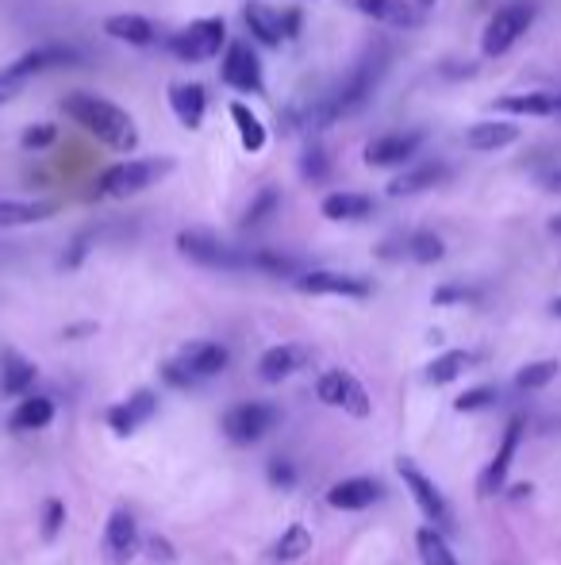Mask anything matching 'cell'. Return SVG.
Wrapping results in <instances>:
<instances>
[{"instance_id":"816d5d0a","label":"cell","mask_w":561,"mask_h":565,"mask_svg":"<svg viewBox=\"0 0 561 565\" xmlns=\"http://www.w3.org/2000/svg\"><path fill=\"white\" fill-rule=\"evenodd\" d=\"M558 116H561V93H558Z\"/></svg>"},{"instance_id":"681fc988","label":"cell","mask_w":561,"mask_h":565,"mask_svg":"<svg viewBox=\"0 0 561 565\" xmlns=\"http://www.w3.org/2000/svg\"><path fill=\"white\" fill-rule=\"evenodd\" d=\"M415 8H419V12H427V8H435V4H439V0H412Z\"/></svg>"},{"instance_id":"cb8c5ba5","label":"cell","mask_w":561,"mask_h":565,"mask_svg":"<svg viewBox=\"0 0 561 565\" xmlns=\"http://www.w3.org/2000/svg\"><path fill=\"white\" fill-rule=\"evenodd\" d=\"M373 197L366 193H350V189H339V193H327L323 204H319V212H323V220L331 223H362L373 216Z\"/></svg>"},{"instance_id":"7bdbcfd3","label":"cell","mask_w":561,"mask_h":565,"mask_svg":"<svg viewBox=\"0 0 561 565\" xmlns=\"http://www.w3.org/2000/svg\"><path fill=\"white\" fill-rule=\"evenodd\" d=\"M162 381H166V385H173V389H196V385H200V381H196L193 373H189V369L181 366L177 358L162 366Z\"/></svg>"},{"instance_id":"60d3db41","label":"cell","mask_w":561,"mask_h":565,"mask_svg":"<svg viewBox=\"0 0 561 565\" xmlns=\"http://www.w3.org/2000/svg\"><path fill=\"white\" fill-rule=\"evenodd\" d=\"M54 139H58V127H54V123H31L24 135H20V147L43 150V147H50Z\"/></svg>"},{"instance_id":"484cf974","label":"cell","mask_w":561,"mask_h":565,"mask_svg":"<svg viewBox=\"0 0 561 565\" xmlns=\"http://www.w3.org/2000/svg\"><path fill=\"white\" fill-rule=\"evenodd\" d=\"M58 200H0V227H31L58 216Z\"/></svg>"},{"instance_id":"9a60e30c","label":"cell","mask_w":561,"mask_h":565,"mask_svg":"<svg viewBox=\"0 0 561 565\" xmlns=\"http://www.w3.org/2000/svg\"><path fill=\"white\" fill-rule=\"evenodd\" d=\"M139 554V523L127 508H116L104 523V558L112 565H127Z\"/></svg>"},{"instance_id":"ba28073f","label":"cell","mask_w":561,"mask_h":565,"mask_svg":"<svg viewBox=\"0 0 561 565\" xmlns=\"http://www.w3.org/2000/svg\"><path fill=\"white\" fill-rule=\"evenodd\" d=\"M277 419H281V412H277L269 400H243V404L227 408V416H223V435L235 446H254V443H262L269 431L277 427Z\"/></svg>"},{"instance_id":"f6af8a7d","label":"cell","mask_w":561,"mask_h":565,"mask_svg":"<svg viewBox=\"0 0 561 565\" xmlns=\"http://www.w3.org/2000/svg\"><path fill=\"white\" fill-rule=\"evenodd\" d=\"M535 181H538V189H542V193H554V197H561V166H550V170H542Z\"/></svg>"},{"instance_id":"603a6c76","label":"cell","mask_w":561,"mask_h":565,"mask_svg":"<svg viewBox=\"0 0 561 565\" xmlns=\"http://www.w3.org/2000/svg\"><path fill=\"white\" fill-rule=\"evenodd\" d=\"M104 35L139 50L158 43V27L150 24L147 16H139V12H116V16H108V20H104Z\"/></svg>"},{"instance_id":"f35d334b","label":"cell","mask_w":561,"mask_h":565,"mask_svg":"<svg viewBox=\"0 0 561 565\" xmlns=\"http://www.w3.org/2000/svg\"><path fill=\"white\" fill-rule=\"evenodd\" d=\"M62 523H66V504H62L58 496H50L47 504H43V539H47V542L58 539Z\"/></svg>"},{"instance_id":"5bb4252c","label":"cell","mask_w":561,"mask_h":565,"mask_svg":"<svg viewBox=\"0 0 561 565\" xmlns=\"http://www.w3.org/2000/svg\"><path fill=\"white\" fill-rule=\"evenodd\" d=\"M243 24L254 43L262 47H281L289 43V27H285V8H273L266 0H246L243 4Z\"/></svg>"},{"instance_id":"7a4b0ae2","label":"cell","mask_w":561,"mask_h":565,"mask_svg":"<svg viewBox=\"0 0 561 565\" xmlns=\"http://www.w3.org/2000/svg\"><path fill=\"white\" fill-rule=\"evenodd\" d=\"M389 62H392V47L385 39H377V43H369L362 50V58L350 66V74L342 77L335 89H327V108H331V120H350V116H358L362 108H366L373 93H377V85H381V77L389 74Z\"/></svg>"},{"instance_id":"f546056e","label":"cell","mask_w":561,"mask_h":565,"mask_svg":"<svg viewBox=\"0 0 561 565\" xmlns=\"http://www.w3.org/2000/svg\"><path fill=\"white\" fill-rule=\"evenodd\" d=\"M277 208H281V189L266 185V189H258V193H254V200L246 204L239 227H243V231H258V227H266V223L277 216Z\"/></svg>"},{"instance_id":"bcb514c9","label":"cell","mask_w":561,"mask_h":565,"mask_svg":"<svg viewBox=\"0 0 561 565\" xmlns=\"http://www.w3.org/2000/svg\"><path fill=\"white\" fill-rule=\"evenodd\" d=\"M20 89H24V85L8 74V66H4V70H0V108H4L8 100H16V93H20Z\"/></svg>"},{"instance_id":"8d00e7d4","label":"cell","mask_w":561,"mask_h":565,"mask_svg":"<svg viewBox=\"0 0 561 565\" xmlns=\"http://www.w3.org/2000/svg\"><path fill=\"white\" fill-rule=\"evenodd\" d=\"M561 373V366L554 358H546V362H527V366L515 373V389H523V393H535V389H546L554 377Z\"/></svg>"},{"instance_id":"b9f144b4","label":"cell","mask_w":561,"mask_h":565,"mask_svg":"<svg viewBox=\"0 0 561 565\" xmlns=\"http://www.w3.org/2000/svg\"><path fill=\"white\" fill-rule=\"evenodd\" d=\"M431 300H435V304H473V300H481V293L469 289V285H439Z\"/></svg>"},{"instance_id":"44dd1931","label":"cell","mask_w":561,"mask_h":565,"mask_svg":"<svg viewBox=\"0 0 561 565\" xmlns=\"http://www.w3.org/2000/svg\"><path fill=\"white\" fill-rule=\"evenodd\" d=\"M177 362L189 369L196 381H212L216 373L227 369L231 354H227V346L212 343V339H196V343H189L181 354H177Z\"/></svg>"},{"instance_id":"7402d4cb","label":"cell","mask_w":561,"mask_h":565,"mask_svg":"<svg viewBox=\"0 0 561 565\" xmlns=\"http://www.w3.org/2000/svg\"><path fill=\"white\" fill-rule=\"evenodd\" d=\"M304 362H308V346H300V343L269 346L266 354L258 358V377H262L266 385H281V381L293 377Z\"/></svg>"},{"instance_id":"ab89813d","label":"cell","mask_w":561,"mask_h":565,"mask_svg":"<svg viewBox=\"0 0 561 565\" xmlns=\"http://www.w3.org/2000/svg\"><path fill=\"white\" fill-rule=\"evenodd\" d=\"M488 404H496V389L492 385H477V389H469V393H462L454 400L458 412H481Z\"/></svg>"},{"instance_id":"8992f818","label":"cell","mask_w":561,"mask_h":565,"mask_svg":"<svg viewBox=\"0 0 561 565\" xmlns=\"http://www.w3.org/2000/svg\"><path fill=\"white\" fill-rule=\"evenodd\" d=\"M223 47H227V20L223 16H204V20H193L177 35H170V54L177 62H189V66L220 58Z\"/></svg>"},{"instance_id":"4dcf8cb0","label":"cell","mask_w":561,"mask_h":565,"mask_svg":"<svg viewBox=\"0 0 561 565\" xmlns=\"http://www.w3.org/2000/svg\"><path fill=\"white\" fill-rule=\"evenodd\" d=\"M50 419H54V400L50 396H27L12 412V431H43Z\"/></svg>"},{"instance_id":"836d02e7","label":"cell","mask_w":561,"mask_h":565,"mask_svg":"<svg viewBox=\"0 0 561 565\" xmlns=\"http://www.w3.org/2000/svg\"><path fill=\"white\" fill-rule=\"evenodd\" d=\"M404 243H408V258L419 266H435L446 258V243L435 231H412V235H404Z\"/></svg>"},{"instance_id":"4fadbf2b","label":"cell","mask_w":561,"mask_h":565,"mask_svg":"<svg viewBox=\"0 0 561 565\" xmlns=\"http://www.w3.org/2000/svg\"><path fill=\"white\" fill-rule=\"evenodd\" d=\"M396 473L404 477V485L408 492L415 496V504H419V512L427 519H435V523H450V508H446V496L435 489V481L423 473V469L415 466L412 458H396Z\"/></svg>"},{"instance_id":"2e32d148","label":"cell","mask_w":561,"mask_h":565,"mask_svg":"<svg viewBox=\"0 0 561 565\" xmlns=\"http://www.w3.org/2000/svg\"><path fill=\"white\" fill-rule=\"evenodd\" d=\"M166 100H170V112L177 116L181 127H189V131L204 127V116H208V93H204V85H196V81H173L170 89H166Z\"/></svg>"},{"instance_id":"5b68a950","label":"cell","mask_w":561,"mask_h":565,"mask_svg":"<svg viewBox=\"0 0 561 565\" xmlns=\"http://www.w3.org/2000/svg\"><path fill=\"white\" fill-rule=\"evenodd\" d=\"M535 24V4L531 0H508L488 16L485 31H481V54L485 58H500L531 31Z\"/></svg>"},{"instance_id":"c3c4849f","label":"cell","mask_w":561,"mask_h":565,"mask_svg":"<svg viewBox=\"0 0 561 565\" xmlns=\"http://www.w3.org/2000/svg\"><path fill=\"white\" fill-rule=\"evenodd\" d=\"M546 227H550V235H558V239H561V216H554V220L546 223Z\"/></svg>"},{"instance_id":"1f68e13d","label":"cell","mask_w":561,"mask_h":565,"mask_svg":"<svg viewBox=\"0 0 561 565\" xmlns=\"http://www.w3.org/2000/svg\"><path fill=\"white\" fill-rule=\"evenodd\" d=\"M308 550H312V531H308L304 523H293V527L281 531V539L273 542L269 558H277V562H296V558H304Z\"/></svg>"},{"instance_id":"f907efd6","label":"cell","mask_w":561,"mask_h":565,"mask_svg":"<svg viewBox=\"0 0 561 565\" xmlns=\"http://www.w3.org/2000/svg\"><path fill=\"white\" fill-rule=\"evenodd\" d=\"M550 312H554V316H558V320H561V296H558V300H554V304H550Z\"/></svg>"},{"instance_id":"e575fe53","label":"cell","mask_w":561,"mask_h":565,"mask_svg":"<svg viewBox=\"0 0 561 565\" xmlns=\"http://www.w3.org/2000/svg\"><path fill=\"white\" fill-rule=\"evenodd\" d=\"M300 177L312 181V185H323L331 177V158H327V150H323L316 135H308V147L300 154Z\"/></svg>"},{"instance_id":"7dc6e473","label":"cell","mask_w":561,"mask_h":565,"mask_svg":"<svg viewBox=\"0 0 561 565\" xmlns=\"http://www.w3.org/2000/svg\"><path fill=\"white\" fill-rule=\"evenodd\" d=\"M147 554L154 562H173V546L166 539H150L147 542Z\"/></svg>"},{"instance_id":"f1b7e54d","label":"cell","mask_w":561,"mask_h":565,"mask_svg":"<svg viewBox=\"0 0 561 565\" xmlns=\"http://www.w3.org/2000/svg\"><path fill=\"white\" fill-rule=\"evenodd\" d=\"M35 385V366L27 362L20 350H4L0 354V389L8 396H20Z\"/></svg>"},{"instance_id":"ee69618b","label":"cell","mask_w":561,"mask_h":565,"mask_svg":"<svg viewBox=\"0 0 561 565\" xmlns=\"http://www.w3.org/2000/svg\"><path fill=\"white\" fill-rule=\"evenodd\" d=\"M269 481H273L277 489H293V485H296L293 462H285V458H273V462H269Z\"/></svg>"},{"instance_id":"d6a6232c","label":"cell","mask_w":561,"mask_h":565,"mask_svg":"<svg viewBox=\"0 0 561 565\" xmlns=\"http://www.w3.org/2000/svg\"><path fill=\"white\" fill-rule=\"evenodd\" d=\"M415 546H419L423 565H462L458 558H454L450 542L442 539L435 527H419V531H415Z\"/></svg>"},{"instance_id":"6da1fadb","label":"cell","mask_w":561,"mask_h":565,"mask_svg":"<svg viewBox=\"0 0 561 565\" xmlns=\"http://www.w3.org/2000/svg\"><path fill=\"white\" fill-rule=\"evenodd\" d=\"M62 116L74 120L85 135H93L104 147L120 150V154H131L139 147V127L131 120V112L112 104L108 97H97V93H66L62 97Z\"/></svg>"},{"instance_id":"ac0fdd59","label":"cell","mask_w":561,"mask_h":565,"mask_svg":"<svg viewBox=\"0 0 561 565\" xmlns=\"http://www.w3.org/2000/svg\"><path fill=\"white\" fill-rule=\"evenodd\" d=\"M350 8H354L358 16L373 20V24L400 27V31L423 24V12L415 8L412 0H350Z\"/></svg>"},{"instance_id":"83f0119b","label":"cell","mask_w":561,"mask_h":565,"mask_svg":"<svg viewBox=\"0 0 561 565\" xmlns=\"http://www.w3.org/2000/svg\"><path fill=\"white\" fill-rule=\"evenodd\" d=\"M231 123H235V131H239V143H243L246 154H262V150H266L269 131H266V123L258 120V112H250V104L235 100V104H231Z\"/></svg>"},{"instance_id":"277c9868","label":"cell","mask_w":561,"mask_h":565,"mask_svg":"<svg viewBox=\"0 0 561 565\" xmlns=\"http://www.w3.org/2000/svg\"><path fill=\"white\" fill-rule=\"evenodd\" d=\"M177 254L204 270H250V250L223 243L220 235L200 231V227L177 231Z\"/></svg>"},{"instance_id":"d6986e66","label":"cell","mask_w":561,"mask_h":565,"mask_svg":"<svg viewBox=\"0 0 561 565\" xmlns=\"http://www.w3.org/2000/svg\"><path fill=\"white\" fill-rule=\"evenodd\" d=\"M154 412H158V396L150 393V389H139L135 396H127L123 404H112L104 419H108V427H112L116 435L127 439V435H135V431H139Z\"/></svg>"},{"instance_id":"3957f363","label":"cell","mask_w":561,"mask_h":565,"mask_svg":"<svg viewBox=\"0 0 561 565\" xmlns=\"http://www.w3.org/2000/svg\"><path fill=\"white\" fill-rule=\"evenodd\" d=\"M173 166H177V162H173L170 154H158V158H127V162H116V166H108V170L100 173L97 197H108V200L139 197V193H147L150 185H158L162 177H170Z\"/></svg>"},{"instance_id":"74e56055","label":"cell","mask_w":561,"mask_h":565,"mask_svg":"<svg viewBox=\"0 0 561 565\" xmlns=\"http://www.w3.org/2000/svg\"><path fill=\"white\" fill-rule=\"evenodd\" d=\"M250 270L269 273V277H296V258L281 250H250Z\"/></svg>"},{"instance_id":"d4e9b609","label":"cell","mask_w":561,"mask_h":565,"mask_svg":"<svg viewBox=\"0 0 561 565\" xmlns=\"http://www.w3.org/2000/svg\"><path fill=\"white\" fill-rule=\"evenodd\" d=\"M373 500H381V485L369 481V477H346V481L327 489V504L339 508V512H362Z\"/></svg>"},{"instance_id":"8fae6325","label":"cell","mask_w":561,"mask_h":565,"mask_svg":"<svg viewBox=\"0 0 561 565\" xmlns=\"http://www.w3.org/2000/svg\"><path fill=\"white\" fill-rule=\"evenodd\" d=\"M296 289L308 296H350V300H366L373 293V281L358 273H335V270H312L296 273Z\"/></svg>"},{"instance_id":"52a82bcc","label":"cell","mask_w":561,"mask_h":565,"mask_svg":"<svg viewBox=\"0 0 561 565\" xmlns=\"http://www.w3.org/2000/svg\"><path fill=\"white\" fill-rule=\"evenodd\" d=\"M220 77L227 89L235 93H246V97H262L266 93V70H262V58L258 50L250 47L246 39H235L223 47V62H220Z\"/></svg>"},{"instance_id":"7c38bea8","label":"cell","mask_w":561,"mask_h":565,"mask_svg":"<svg viewBox=\"0 0 561 565\" xmlns=\"http://www.w3.org/2000/svg\"><path fill=\"white\" fill-rule=\"evenodd\" d=\"M450 181V166L439 162V158H427V162H408L400 166V173L389 181V197H419V193H431V189H442Z\"/></svg>"},{"instance_id":"4316f807","label":"cell","mask_w":561,"mask_h":565,"mask_svg":"<svg viewBox=\"0 0 561 565\" xmlns=\"http://www.w3.org/2000/svg\"><path fill=\"white\" fill-rule=\"evenodd\" d=\"M496 112H508V116H535V120H546V116H558V93H512V97L496 100Z\"/></svg>"},{"instance_id":"d590c367","label":"cell","mask_w":561,"mask_h":565,"mask_svg":"<svg viewBox=\"0 0 561 565\" xmlns=\"http://www.w3.org/2000/svg\"><path fill=\"white\" fill-rule=\"evenodd\" d=\"M465 369H469V354L465 350H446L439 354L431 366H427V381L431 385H450V381H458Z\"/></svg>"},{"instance_id":"9c48e42d","label":"cell","mask_w":561,"mask_h":565,"mask_svg":"<svg viewBox=\"0 0 561 565\" xmlns=\"http://www.w3.org/2000/svg\"><path fill=\"white\" fill-rule=\"evenodd\" d=\"M423 143H427V131H385V135L369 139L362 158H366L369 170H400V166L415 162Z\"/></svg>"},{"instance_id":"ffe728a7","label":"cell","mask_w":561,"mask_h":565,"mask_svg":"<svg viewBox=\"0 0 561 565\" xmlns=\"http://www.w3.org/2000/svg\"><path fill=\"white\" fill-rule=\"evenodd\" d=\"M519 127H515L512 120H477L465 127L462 143L469 150H477V154H492V150H504L512 147V143H519Z\"/></svg>"},{"instance_id":"e0dca14e","label":"cell","mask_w":561,"mask_h":565,"mask_svg":"<svg viewBox=\"0 0 561 565\" xmlns=\"http://www.w3.org/2000/svg\"><path fill=\"white\" fill-rule=\"evenodd\" d=\"M523 443V419L515 416L508 419V427H504V439H500V450H496V458L488 462L485 477H481V496H492V492H500L508 485V469L515 462V450Z\"/></svg>"},{"instance_id":"30bf717a","label":"cell","mask_w":561,"mask_h":565,"mask_svg":"<svg viewBox=\"0 0 561 565\" xmlns=\"http://www.w3.org/2000/svg\"><path fill=\"white\" fill-rule=\"evenodd\" d=\"M316 396L323 404H331V408H342L346 416L354 419H366L369 416V393L366 385L354 377V373H346V369H327L323 377L316 381Z\"/></svg>"}]
</instances>
